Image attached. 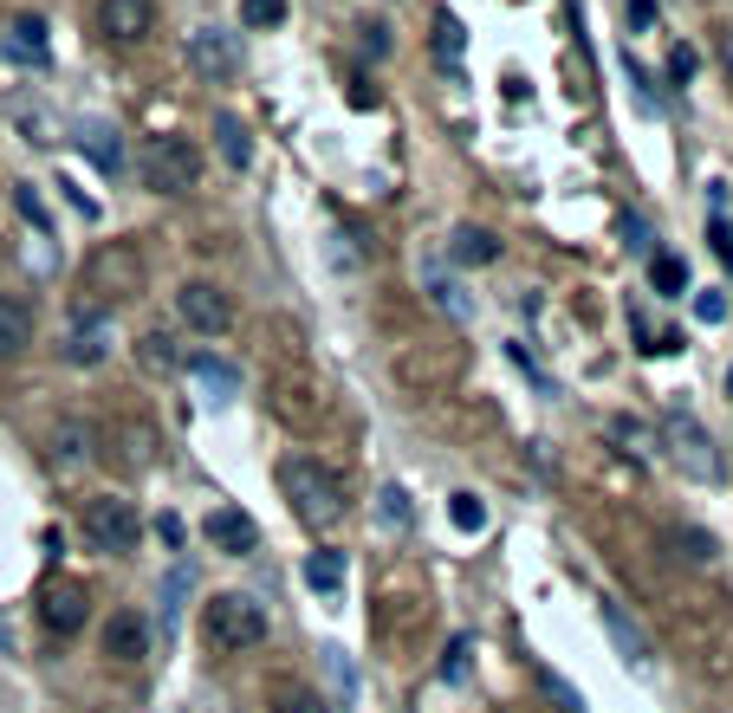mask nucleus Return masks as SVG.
Masks as SVG:
<instances>
[{
	"instance_id": "a19ab883",
	"label": "nucleus",
	"mask_w": 733,
	"mask_h": 713,
	"mask_svg": "<svg viewBox=\"0 0 733 713\" xmlns=\"http://www.w3.org/2000/svg\"><path fill=\"white\" fill-rule=\"evenodd\" d=\"M650 20H656V0H630V26H636V33H643V26H650Z\"/></svg>"
},
{
	"instance_id": "6e6552de",
	"label": "nucleus",
	"mask_w": 733,
	"mask_h": 713,
	"mask_svg": "<svg viewBox=\"0 0 733 713\" xmlns=\"http://www.w3.org/2000/svg\"><path fill=\"white\" fill-rule=\"evenodd\" d=\"M176 305H182V325L189 331H202V338H221L227 325H234V305H227V292L208 280H189L176 292Z\"/></svg>"
},
{
	"instance_id": "72a5a7b5",
	"label": "nucleus",
	"mask_w": 733,
	"mask_h": 713,
	"mask_svg": "<svg viewBox=\"0 0 733 713\" xmlns=\"http://www.w3.org/2000/svg\"><path fill=\"white\" fill-rule=\"evenodd\" d=\"M695 66H701V59H695V46H675V53H668V78H675V84H688Z\"/></svg>"
},
{
	"instance_id": "9d476101",
	"label": "nucleus",
	"mask_w": 733,
	"mask_h": 713,
	"mask_svg": "<svg viewBox=\"0 0 733 713\" xmlns=\"http://www.w3.org/2000/svg\"><path fill=\"white\" fill-rule=\"evenodd\" d=\"M202 532H208V545L227 552V558H253V552H260V525H253L240 506H215Z\"/></svg>"
},
{
	"instance_id": "393cba45",
	"label": "nucleus",
	"mask_w": 733,
	"mask_h": 713,
	"mask_svg": "<svg viewBox=\"0 0 733 713\" xmlns=\"http://www.w3.org/2000/svg\"><path fill=\"white\" fill-rule=\"evenodd\" d=\"M668 545H675V558H688V565H714V539H708L701 525H675Z\"/></svg>"
},
{
	"instance_id": "37998d69",
	"label": "nucleus",
	"mask_w": 733,
	"mask_h": 713,
	"mask_svg": "<svg viewBox=\"0 0 733 713\" xmlns=\"http://www.w3.org/2000/svg\"><path fill=\"white\" fill-rule=\"evenodd\" d=\"M721 59H728V71H733V26L721 33Z\"/></svg>"
},
{
	"instance_id": "58836bf2",
	"label": "nucleus",
	"mask_w": 733,
	"mask_h": 713,
	"mask_svg": "<svg viewBox=\"0 0 733 713\" xmlns=\"http://www.w3.org/2000/svg\"><path fill=\"white\" fill-rule=\"evenodd\" d=\"M714 253H721V260L733 267V227L721 220V214H714Z\"/></svg>"
},
{
	"instance_id": "4c0bfd02",
	"label": "nucleus",
	"mask_w": 733,
	"mask_h": 713,
	"mask_svg": "<svg viewBox=\"0 0 733 713\" xmlns=\"http://www.w3.org/2000/svg\"><path fill=\"white\" fill-rule=\"evenodd\" d=\"M13 202H20V214H26V220H33V227H46V208H40V195H33V189H20V195H13Z\"/></svg>"
},
{
	"instance_id": "e433bc0d",
	"label": "nucleus",
	"mask_w": 733,
	"mask_h": 713,
	"mask_svg": "<svg viewBox=\"0 0 733 713\" xmlns=\"http://www.w3.org/2000/svg\"><path fill=\"white\" fill-rule=\"evenodd\" d=\"M280 713H331V708H325L318 694H286V701H280Z\"/></svg>"
},
{
	"instance_id": "2eb2a0df",
	"label": "nucleus",
	"mask_w": 733,
	"mask_h": 713,
	"mask_svg": "<svg viewBox=\"0 0 733 713\" xmlns=\"http://www.w3.org/2000/svg\"><path fill=\"white\" fill-rule=\"evenodd\" d=\"M124 285V292H137L144 285V260H137V247H111V253H98L91 260V292H104V285Z\"/></svg>"
},
{
	"instance_id": "4468645a",
	"label": "nucleus",
	"mask_w": 733,
	"mask_h": 713,
	"mask_svg": "<svg viewBox=\"0 0 733 713\" xmlns=\"http://www.w3.org/2000/svg\"><path fill=\"white\" fill-rule=\"evenodd\" d=\"M104 356H111V318H78L72 338H66V363L91 370V363H104Z\"/></svg>"
},
{
	"instance_id": "f257e3e1",
	"label": "nucleus",
	"mask_w": 733,
	"mask_h": 713,
	"mask_svg": "<svg viewBox=\"0 0 733 713\" xmlns=\"http://www.w3.org/2000/svg\"><path fill=\"white\" fill-rule=\"evenodd\" d=\"M280 494L293 499V512L305 519V525H338V519L351 512L338 467H325L318 454H293V461H280Z\"/></svg>"
},
{
	"instance_id": "c85d7f7f",
	"label": "nucleus",
	"mask_w": 733,
	"mask_h": 713,
	"mask_svg": "<svg viewBox=\"0 0 733 713\" xmlns=\"http://www.w3.org/2000/svg\"><path fill=\"white\" fill-rule=\"evenodd\" d=\"M280 20H286V0H240V26H253V33H267Z\"/></svg>"
},
{
	"instance_id": "f8f14e48",
	"label": "nucleus",
	"mask_w": 733,
	"mask_h": 713,
	"mask_svg": "<svg viewBox=\"0 0 733 713\" xmlns=\"http://www.w3.org/2000/svg\"><path fill=\"white\" fill-rule=\"evenodd\" d=\"M104 655H111V661H144L149 655V623L131 616V610H117V616L104 623Z\"/></svg>"
},
{
	"instance_id": "2f4dec72",
	"label": "nucleus",
	"mask_w": 733,
	"mask_h": 713,
	"mask_svg": "<svg viewBox=\"0 0 733 713\" xmlns=\"http://www.w3.org/2000/svg\"><path fill=\"white\" fill-rule=\"evenodd\" d=\"M436 53H441V59H454V53H461V20H454V13H436Z\"/></svg>"
},
{
	"instance_id": "a18cd8bd",
	"label": "nucleus",
	"mask_w": 733,
	"mask_h": 713,
	"mask_svg": "<svg viewBox=\"0 0 733 713\" xmlns=\"http://www.w3.org/2000/svg\"><path fill=\"white\" fill-rule=\"evenodd\" d=\"M728 389H733V376H728Z\"/></svg>"
},
{
	"instance_id": "79ce46f5",
	"label": "nucleus",
	"mask_w": 733,
	"mask_h": 713,
	"mask_svg": "<svg viewBox=\"0 0 733 713\" xmlns=\"http://www.w3.org/2000/svg\"><path fill=\"white\" fill-rule=\"evenodd\" d=\"M364 46L383 59V53H390V26H364Z\"/></svg>"
},
{
	"instance_id": "aec40b11",
	"label": "nucleus",
	"mask_w": 733,
	"mask_h": 713,
	"mask_svg": "<svg viewBox=\"0 0 733 713\" xmlns=\"http://www.w3.org/2000/svg\"><path fill=\"white\" fill-rule=\"evenodd\" d=\"M7 46H13V59L46 66V20H40V13H20V20H13V33H7Z\"/></svg>"
},
{
	"instance_id": "423d86ee",
	"label": "nucleus",
	"mask_w": 733,
	"mask_h": 713,
	"mask_svg": "<svg viewBox=\"0 0 733 713\" xmlns=\"http://www.w3.org/2000/svg\"><path fill=\"white\" fill-rule=\"evenodd\" d=\"M189 66L202 71L208 84H227L234 71L247 66V53H240V39H234L227 26H195V33H189Z\"/></svg>"
},
{
	"instance_id": "f03ea898",
	"label": "nucleus",
	"mask_w": 733,
	"mask_h": 713,
	"mask_svg": "<svg viewBox=\"0 0 733 713\" xmlns=\"http://www.w3.org/2000/svg\"><path fill=\"white\" fill-rule=\"evenodd\" d=\"M202 642L215 655H247V648L267 642V610L253 597H240V590H221V597L202 603Z\"/></svg>"
},
{
	"instance_id": "7ed1b4c3",
	"label": "nucleus",
	"mask_w": 733,
	"mask_h": 713,
	"mask_svg": "<svg viewBox=\"0 0 733 713\" xmlns=\"http://www.w3.org/2000/svg\"><path fill=\"white\" fill-rule=\"evenodd\" d=\"M144 182L156 195H189L202 182V149L189 137H149L144 149Z\"/></svg>"
},
{
	"instance_id": "39448f33",
	"label": "nucleus",
	"mask_w": 733,
	"mask_h": 713,
	"mask_svg": "<svg viewBox=\"0 0 733 713\" xmlns=\"http://www.w3.org/2000/svg\"><path fill=\"white\" fill-rule=\"evenodd\" d=\"M662 441H668V454H675L681 474H695V480H721V454H714L708 428L695 422V416H668V422H662Z\"/></svg>"
},
{
	"instance_id": "9b49d317",
	"label": "nucleus",
	"mask_w": 733,
	"mask_h": 713,
	"mask_svg": "<svg viewBox=\"0 0 733 713\" xmlns=\"http://www.w3.org/2000/svg\"><path fill=\"white\" fill-rule=\"evenodd\" d=\"M189 376H195L202 403H215V409H227V403L240 396V370H234L227 356H189Z\"/></svg>"
},
{
	"instance_id": "cd10ccee",
	"label": "nucleus",
	"mask_w": 733,
	"mask_h": 713,
	"mask_svg": "<svg viewBox=\"0 0 733 713\" xmlns=\"http://www.w3.org/2000/svg\"><path fill=\"white\" fill-rule=\"evenodd\" d=\"M467 668H474V636H454L448 642V655H441V681H467Z\"/></svg>"
},
{
	"instance_id": "412c9836",
	"label": "nucleus",
	"mask_w": 733,
	"mask_h": 713,
	"mask_svg": "<svg viewBox=\"0 0 733 713\" xmlns=\"http://www.w3.org/2000/svg\"><path fill=\"white\" fill-rule=\"evenodd\" d=\"M91 441H98V434L84 422H59L53 428V461H59V467H84V461H91Z\"/></svg>"
},
{
	"instance_id": "7c9ffc66",
	"label": "nucleus",
	"mask_w": 733,
	"mask_h": 713,
	"mask_svg": "<svg viewBox=\"0 0 733 713\" xmlns=\"http://www.w3.org/2000/svg\"><path fill=\"white\" fill-rule=\"evenodd\" d=\"M376 512H383V525H409V494H403V487H383V494H376Z\"/></svg>"
},
{
	"instance_id": "5701e85b",
	"label": "nucleus",
	"mask_w": 733,
	"mask_h": 713,
	"mask_svg": "<svg viewBox=\"0 0 733 713\" xmlns=\"http://www.w3.org/2000/svg\"><path fill=\"white\" fill-rule=\"evenodd\" d=\"M305 584L325 590V597L345 590V552H312V558H305Z\"/></svg>"
},
{
	"instance_id": "4be33fe9",
	"label": "nucleus",
	"mask_w": 733,
	"mask_h": 713,
	"mask_svg": "<svg viewBox=\"0 0 733 713\" xmlns=\"http://www.w3.org/2000/svg\"><path fill=\"white\" fill-rule=\"evenodd\" d=\"M137 356H144V370H182L189 356H182V344H176V331H144V344H137Z\"/></svg>"
},
{
	"instance_id": "c756f323",
	"label": "nucleus",
	"mask_w": 733,
	"mask_h": 713,
	"mask_svg": "<svg viewBox=\"0 0 733 713\" xmlns=\"http://www.w3.org/2000/svg\"><path fill=\"white\" fill-rule=\"evenodd\" d=\"M182 597H189V565L169 570V590H162V636L176 630V610H182Z\"/></svg>"
},
{
	"instance_id": "c9c22d12",
	"label": "nucleus",
	"mask_w": 733,
	"mask_h": 713,
	"mask_svg": "<svg viewBox=\"0 0 733 713\" xmlns=\"http://www.w3.org/2000/svg\"><path fill=\"white\" fill-rule=\"evenodd\" d=\"M695 312H701L708 325H721V318H728V298H721V292H701V298H695Z\"/></svg>"
},
{
	"instance_id": "473e14b6",
	"label": "nucleus",
	"mask_w": 733,
	"mask_h": 713,
	"mask_svg": "<svg viewBox=\"0 0 733 713\" xmlns=\"http://www.w3.org/2000/svg\"><path fill=\"white\" fill-rule=\"evenodd\" d=\"M429 292H436V305L448 312V318H467V298L454 292V280H429Z\"/></svg>"
},
{
	"instance_id": "a211bd4d",
	"label": "nucleus",
	"mask_w": 733,
	"mask_h": 713,
	"mask_svg": "<svg viewBox=\"0 0 733 713\" xmlns=\"http://www.w3.org/2000/svg\"><path fill=\"white\" fill-rule=\"evenodd\" d=\"M215 143H221V162H227V169H247V162H253V137H247V124H240L234 111H215Z\"/></svg>"
},
{
	"instance_id": "f704fd0d",
	"label": "nucleus",
	"mask_w": 733,
	"mask_h": 713,
	"mask_svg": "<svg viewBox=\"0 0 733 713\" xmlns=\"http://www.w3.org/2000/svg\"><path fill=\"white\" fill-rule=\"evenodd\" d=\"M623 240H630L636 253H656V240H650V220H636V214H623Z\"/></svg>"
},
{
	"instance_id": "b1692460",
	"label": "nucleus",
	"mask_w": 733,
	"mask_h": 713,
	"mask_svg": "<svg viewBox=\"0 0 733 713\" xmlns=\"http://www.w3.org/2000/svg\"><path fill=\"white\" fill-rule=\"evenodd\" d=\"M650 285H656L662 298H681L688 292V267L675 253H650Z\"/></svg>"
},
{
	"instance_id": "a878e982",
	"label": "nucleus",
	"mask_w": 733,
	"mask_h": 713,
	"mask_svg": "<svg viewBox=\"0 0 733 713\" xmlns=\"http://www.w3.org/2000/svg\"><path fill=\"white\" fill-rule=\"evenodd\" d=\"M532 675H539V694H545L559 713H585V694H578L565 675H552V668H532Z\"/></svg>"
},
{
	"instance_id": "ddd939ff",
	"label": "nucleus",
	"mask_w": 733,
	"mask_h": 713,
	"mask_svg": "<svg viewBox=\"0 0 733 713\" xmlns=\"http://www.w3.org/2000/svg\"><path fill=\"white\" fill-rule=\"evenodd\" d=\"M448 260H454V267H494V260H500V240H494L487 227L461 220V227L448 234Z\"/></svg>"
},
{
	"instance_id": "20e7f679",
	"label": "nucleus",
	"mask_w": 733,
	"mask_h": 713,
	"mask_svg": "<svg viewBox=\"0 0 733 713\" xmlns=\"http://www.w3.org/2000/svg\"><path fill=\"white\" fill-rule=\"evenodd\" d=\"M84 539H91V552H111V558H124V552H137V539H144V519H137V506L117 494L104 499H84Z\"/></svg>"
},
{
	"instance_id": "bb28decb",
	"label": "nucleus",
	"mask_w": 733,
	"mask_h": 713,
	"mask_svg": "<svg viewBox=\"0 0 733 713\" xmlns=\"http://www.w3.org/2000/svg\"><path fill=\"white\" fill-rule=\"evenodd\" d=\"M448 519L461 532H487V499L481 494H448Z\"/></svg>"
},
{
	"instance_id": "ea45409f",
	"label": "nucleus",
	"mask_w": 733,
	"mask_h": 713,
	"mask_svg": "<svg viewBox=\"0 0 733 713\" xmlns=\"http://www.w3.org/2000/svg\"><path fill=\"white\" fill-rule=\"evenodd\" d=\"M156 532H162V545H182V519H176V512H162Z\"/></svg>"
},
{
	"instance_id": "6ab92c4d",
	"label": "nucleus",
	"mask_w": 733,
	"mask_h": 713,
	"mask_svg": "<svg viewBox=\"0 0 733 713\" xmlns=\"http://www.w3.org/2000/svg\"><path fill=\"white\" fill-rule=\"evenodd\" d=\"M26 344H33V312H26L20 298H7V292H0V356L26 351Z\"/></svg>"
},
{
	"instance_id": "dca6fc26",
	"label": "nucleus",
	"mask_w": 733,
	"mask_h": 713,
	"mask_svg": "<svg viewBox=\"0 0 733 713\" xmlns=\"http://www.w3.org/2000/svg\"><path fill=\"white\" fill-rule=\"evenodd\" d=\"M78 149H84L104 176H117V169H124V143H117L111 124H78Z\"/></svg>"
},
{
	"instance_id": "0eeeda50",
	"label": "nucleus",
	"mask_w": 733,
	"mask_h": 713,
	"mask_svg": "<svg viewBox=\"0 0 733 713\" xmlns=\"http://www.w3.org/2000/svg\"><path fill=\"white\" fill-rule=\"evenodd\" d=\"M84 616H91V597H84L78 577H53V584L40 590V623H46L53 636H78Z\"/></svg>"
},
{
	"instance_id": "1a4fd4ad",
	"label": "nucleus",
	"mask_w": 733,
	"mask_h": 713,
	"mask_svg": "<svg viewBox=\"0 0 733 713\" xmlns=\"http://www.w3.org/2000/svg\"><path fill=\"white\" fill-rule=\"evenodd\" d=\"M98 26L117 46H137L156 33V0H98Z\"/></svg>"
},
{
	"instance_id": "c03bdc74",
	"label": "nucleus",
	"mask_w": 733,
	"mask_h": 713,
	"mask_svg": "<svg viewBox=\"0 0 733 713\" xmlns=\"http://www.w3.org/2000/svg\"><path fill=\"white\" fill-rule=\"evenodd\" d=\"M0 655H13V630H7V616H0Z\"/></svg>"
},
{
	"instance_id": "f3484780",
	"label": "nucleus",
	"mask_w": 733,
	"mask_h": 713,
	"mask_svg": "<svg viewBox=\"0 0 733 713\" xmlns=\"http://www.w3.org/2000/svg\"><path fill=\"white\" fill-rule=\"evenodd\" d=\"M604 630H610V642L623 648V661H630V668H650V636H643L617 603H604Z\"/></svg>"
}]
</instances>
